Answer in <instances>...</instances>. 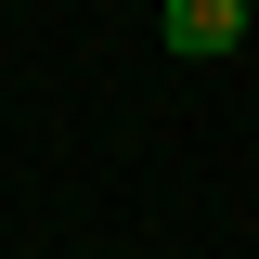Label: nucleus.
<instances>
[{"instance_id": "obj_1", "label": "nucleus", "mask_w": 259, "mask_h": 259, "mask_svg": "<svg viewBox=\"0 0 259 259\" xmlns=\"http://www.w3.org/2000/svg\"><path fill=\"white\" fill-rule=\"evenodd\" d=\"M233 39H246V0H168V52L182 65H221Z\"/></svg>"}]
</instances>
